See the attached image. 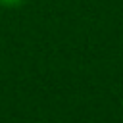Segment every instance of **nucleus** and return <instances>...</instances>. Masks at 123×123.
<instances>
[{
    "label": "nucleus",
    "instance_id": "obj_1",
    "mask_svg": "<svg viewBox=\"0 0 123 123\" xmlns=\"http://www.w3.org/2000/svg\"><path fill=\"white\" fill-rule=\"evenodd\" d=\"M25 0H0V6L2 8H17V6H21Z\"/></svg>",
    "mask_w": 123,
    "mask_h": 123
}]
</instances>
